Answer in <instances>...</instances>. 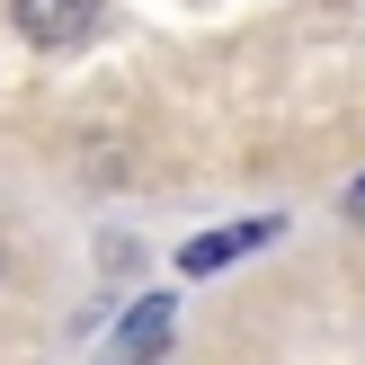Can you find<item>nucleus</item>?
<instances>
[{
    "label": "nucleus",
    "instance_id": "nucleus-3",
    "mask_svg": "<svg viewBox=\"0 0 365 365\" xmlns=\"http://www.w3.org/2000/svg\"><path fill=\"white\" fill-rule=\"evenodd\" d=\"M170 321H178V312H170V294H143L134 312L116 321V365H152L160 348H170Z\"/></svg>",
    "mask_w": 365,
    "mask_h": 365
},
{
    "label": "nucleus",
    "instance_id": "nucleus-2",
    "mask_svg": "<svg viewBox=\"0 0 365 365\" xmlns=\"http://www.w3.org/2000/svg\"><path fill=\"white\" fill-rule=\"evenodd\" d=\"M267 241H277V223H267V214H259V223H223V232H196V241L178 250V277H223L232 259H250V250H267Z\"/></svg>",
    "mask_w": 365,
    "mask_h": 365
},
{
    "label": "nucleus",
    "instance_id": "nucleus-1",
    "mask_svg": "<svg viewBox=\"0 0 365 365\" xmlns=\"http://www.w3.org/2000/svg\"><path fill=\"white\" fill-rule=\"evenodd\" d=\"M9 18H18V36L45 45V53H71V45L98 36V0H9Z\"/></svg>",
    "mask_w": 365,
    "mask_h": 365
}]
</instances>
